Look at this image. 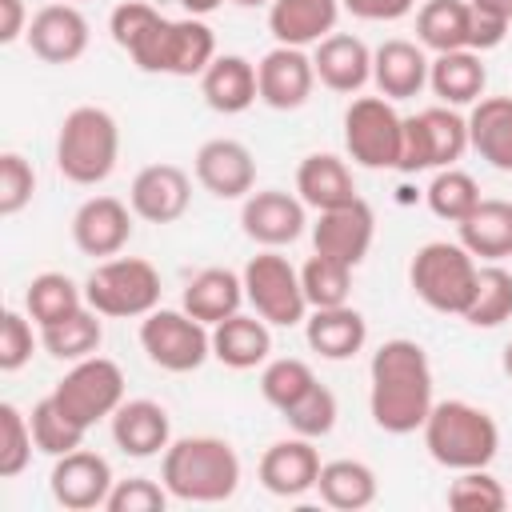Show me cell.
Listing matches in <instances>:
<instances>
[{
    "instance_id": "1",
    "label": "cell",
    "mask_w": 512,
    "mask_h": 512,
    "mask_svg": "<svg viewBox=\"0 0 512 512\" xmlns=\"http://www.w3.org/2000/svg\"><path fill=\"white\" fill-rule=\"evenodd\" d=\"M432 404H436V396H432L428 352L408 336L384 340L372 352V364H368V412H372V424L380 432L408 436V432L424 428Z\"/></svg>"
},
{
    "instance_id": "2",
    "label": "cell",
    "mask_w": 512,
    "mask_h": 512,
    "mask_svg": "<svg viewBox=\"0 0 512 512\" xmlns=\"http://www.w3.org/2000/svg\"><path fill=\"white\" fill-rule=\"evenodd\" d=\"M160 480L172 492V500L224 504L240 488V456L220 436H180L164 448Z\"/></svg>"
},
{
    "instance_id": "3",
    "label": "cell",
    "mask_w": 512,
    "mask_h": 512,
    "mask_svg": "<svg viewBox=\"0 0 512 512\" xmlns=\"http://www.w3.org/2000/svg\"><path fill=\"white\" fill-rule=\"evenodd\" d=\"M424 448L448 472L488 468L500 452V424L468 400H436L424 420Z\"/></svg>"
},
{
    "instance_id": "4",
    "label": "cell",
    "mask_w": 512,
    "mask_h": 512,
    "mask_svg": "<svg viewBox=\"0 0 512 512\" xmlns=\"http://www.w3.org/2000/svg\"><path fill=\"white\" fill-rule=\"evenodd\" d=\"M120 160V124L100 104H80L60 120L56 132V168L64 180L92 188L116 172Z\"/></svg>"
},
{
    "instance_id": "5",
    "label": "cell",
    "mask_w": 512,
    "mask_h": 512,
    "mask_svg": "<svg viewBox=\"0 0 512 512\" xmlns=\"http://www.w3.org/2000/svg\"><path fill=\"white\" fill-rule=\"evenodd\" d=\"M476 276L480 264L460 240H428L416 248L408 264V284L412 292L444 316H464L472 296H476Z\"/></svg>"
},
{
    "instance_id": "6",
    "label": "cell",
    "mask_w": 512,
    "mask_h": 512,
    "mask_svg": "<svg viewBox=\"0 0 512 512\" xmlns=\"http://www.w3.org/2000/svg\"><path fill=\"white\" fill-rule=\"evenodd\" d=\"M160 272L144 256H108L84 280V300L108 320H136L160 308Z\"/></svg>"
},
{
    "instance_id": "7",
    "label": "cell",
    "mask_w": 512,
    "mask_h": 512,
    "mask_svg": "<svg viewBox=\"0 0 512 512\" xmlns=\"http://www.w3.org/2000/svg\"><path fill=\"white\" fill-rule=\"evenodd\" d=\"M468 152V116L448 104H432L416 116H404L400 164L396 172H440Z\"/></svg>"
},
{
    "instance_id": "8",
    "label": "cell",
    "mask_w": 512,
    "mask_h": 512,
    "mask_svg": "<svg viewBox=\"0 0 512 512\" xmlns=\"http://www.w3.org/2000/svg\"><path fill=\"white\" fill-rule=\"evenodd\" d=\"M240 276H244V296H248L252 312L264 316L272 328H292V324L308 320L300 268H292L288 256H280L276 248L256 252Z\"/></svg>"
},
{
    "instance_id": "9",
    "label": "cell",
    "mask_w": 512,
    "mask_h": 512,
    "mask_svg": "<svg viewBox=\"0 0 512 512\" xmlns=\"http://www.w3.org/2000/svg\"><path fill=\"white\" fill-rule=\"evenodd\" d=\"M140 348L164 372H196L212 356V328L184 308H152L140 316Z\"/></svg>"
},
{
    "instance_id": "10",
    "label": "cell",
    "mask_w": 512,
    "mask_h": 512,
    "mask_svg": "<svg viewBox=\"0 0 512 512\" xmlns=\"http://www.w3.org/2000/svg\"><path fill=\"white\" fill-rule=\"evenodd\" d=\"M52 400L80 428H96L100 420H112V412L124 404V372L108 356H84L56 380Z\"/></svg>"
},
{
    "instance_id": "11",
    "label": "cell",
    "mask_w": 512,
    "mask_h": 512,
    "mask_svg": "<svg viewBox=\"0 0 512 512\" xmlns=\"http://www.w3.org/2000/svg\"><path fill=\"white\" fill-rule=\"evenodd\" d=\"M404 116L388 96H356L344 108V148L360 168H396L400 164Z\"/></svg>"
},
{
    "instance_id": "12",
    "label": "cell",
    "mask_w": 512,
    "mask_h": 512,
    "mask_svg": "<svg viewBox=\"0 0 512 512\" xmlns=\"http://www.w3.org/2000/svg\"><path fill=\"white\" fill-rule=\"evenodd\" d=\"M308 204L284 188H260V192H248L244 204H240V228L248 240H256L260 248H284V244H296L304 236V224H308Z\"/></svg>"
},
{
    "instance_id": "13",
    "label": "cell",
    "mask_w": 512,
    "mask_h": 512,
    "mask_svg": "<svg viewBox=\"0 0 512 512\" xmlns=\"http://www.w3.org/2000/svg\"><path fill=\"white\" fill-rule=\"evenodd\" d=\"M192 172H196V184L204 192H212L216 200H244L256 188V156L248 144H240L232 136L204 140L196 148Z\"/></svg>"
},
{
    "instance_id": "14",
    "label": "cell",
    "mask_w": 512,
    "mask_h": 512,
    "mask_svg": "<svg viewBox=\"0 0 512 512\" xmlns=\"http://www.w3.org/2000/svg\"><path fill=\"white\" fill-rule=\"evenodd\" d=\"M372 236H376V212L360 196L340 204V208L320 212L316 224H312V248L328 260L348 264V268L364 264V256L372 248Z\"/></svg>"
},
{
    "instance_id": "15",
    "label": "cell",
    "mask_w": 512,
    "mask_h": 512,
    "mask_svg": "<svg viewBox=\"0 0 512 512\" xmlns=\"http://www.w3.org/2000/svg\"><path fill=\"white\" fill-rule=\"evenodd\" d=\"M112 468L100 452H88V448H76V452H64L56 456L52 472H48V488H52V500L68 512H88V508H104L108 504V492H112Z\"/></svg>"
},
{
    "instance_id": "16",
    "label": "cell",
    "mask_w": 512,
    "mask_h": 512,
    "mask_svg": "<svg viewBox=\"0 0 512 512\" xmlns=\"http://www.w3.org/2000/svg\"><path fill=\"white\" fill-rule=\"evenodd\" d=\"M256 84H260V104H268L276 112H296L308 104V96L316 88V64L304 48L276 44L272 52L260 56Z\"/></svg>"
},
{
    "instance_id": "17",
    "label": "cell",
    "mask_w": 512,
    "mask_h": 512,
    "mask_svg": "<svg viewBox=\"0 0 512 512\" xmlns=\"http://www.w3.org/2000/svg\"><path fill=\"white\" fill-rule=\"evenodd\" d=\"M88 36V16L68 0L44 4L24 32L32 56H40L44 64H76L88 52Z\"/></svg>"
},
{
    "instance_id": "18",
    "label": "cell",
    "mask_w": 512,
    "mask_h": 512,
    "mask_svg": "<svg viewBox=\"0 0 512 512\" xmlns=\"http://www.w3.org/2000/svg\"><path fill=\"white\" fill-rule=\"evenodd\" d=\"M128 204L148 224H176L192 204V176L180 164H148L132 176Z\"/></svg>"
},
{
    "instance_id": "19",
    "label": "cell",
    "mask_w": 512,
    "mask_h": 512,
    "mask_svg": "<svg viewBox=\"0 0 512 512\" xmlns=\"http://www.w3.org/2000/svg\"><path fill=\"white\" fill-rule=\"evenodd\" d=\"M132 216V204L116 196H88L72 216V244L84 256H120L124 244L132 240Z\"/></svg>"
},
{
    "instance_id": "20",
    "label": "cell",
    "mask_w": 512,
    "mask_h": 512,
    "mask_svg": "<svg viewBox=\"0 0 512 512\" xmlns=\"http://www.w3.org/2000/svg\"><path fill=\"white\" fill-rule=\"evenodd\" d=\"M260 484L272 492V496H284V500H296L304 492L316 488V476H320V452L308 436H288V440H276L264 448L260 456Z\"/></svg>"
},
{
    "instance_id": "21",
    "label": "cell",
    "mask_w": 512,
    "mask_h": 512,
    "mask_svg": "<svg viewBox=\"0 0 512 512\" xmlns=\"http://www.w3.org/2000/svg\"><path fill=\"white\" fill-rule=\"evenodd\" d=\"M112 440L124 456H136V460L160 456L172 444L168 408L156 404V400H124L112 412Z\"/></svg>"
},
{
    "instance_id": "22",
    "label": "cell",
    "mask_w": 512,
    "mask_h": 512,
    "mask_svg": "<svg viewBox=\"0 0 512 512\" xmlns=\"http://www.w3.org/2000/svg\"><path fill=\"white\" fill-rule=\"evenodd\" d=\"M212 60H216V32L208 28L204 16L168 20V28L160 36L156 72H164V76H204V68Z\"/></svg>"
},
{
    "instance_id": "23",
    "label": "cell",
    "mask_w": 512,
    "mask_h": 512,
    "mask_svg": "<svg viewBox=\"0 0 512 512\" xmlns=\"http://www.w3.org/2000/svg\"><path fill=\"white\" fill-rule=\"evenodd\" d=\"M312 64H316V80L340 96H352L372 80V48L348 32L324 36L312 52Z\"/></svg>"
},
{
    "instance_id": "24",
    "label": "cell",
    "mask_w": 512,
    "mask_h": 512,
    "mask_svg": "<svg viewBox=\"0 0 512 512\" xmlns=\"http://www.w3.org/2000/svg\"><path fill=\"white\" fill-rule=\"evenodd\" d=\"M340 0H272L268 4V32L276 44L288 48H308L320 44L324 36L336 32L340 20Z\"/></svg>"
},
{
    "instance_id": "25",
    "label": "cell",
    "mask_w": 512,
    "mask_h": 512,
    "mask_svg": "<svg viewBox=\"0 0 512 512\" xmlns=\"http://www.w3.org/2000/svg\"><path fill=\"white\" fill-rule=\"evenodd\" d=\"M200 96L212 112H224V116H240L248 112L256 100H260V84H256V64L248 56H236V52H224L216 56L204 76H200Z\"/></svg>"
},
{
    "instance_id": "26",
    "label": "cell",
    "mask_w": 512,
    "mask_h": 512,
    "mask_svg": "<svg viewBox=\"0 0 512 512\" xmlns=\"http://www.w3.org/2000/svg\"><path fill=\"white\" fill-rule=\"evenodd\" d=\"M428 56L416 40H384L380 48H372V84L380 88V96L388 100H408L420 96V88L428 84Z\"/></svg>"
},
{
    "instance_id": "27",
    "label": "cell",
    "mask_w": 512,
    "mask_h": 512,
    "mask_svg": "<svg viewBox=\"0 0 512 512\" xmlns=\"http://www.w3.org/2000/svg\"><path fill=\"white\" fill-rule=\"evenodd\" d=\"M212 356L224 364V368H236V372H248L256 364H268L272 356V324L264 316H228L220 324H212Z\"/></svg>"
},
{
    "instance_id": "28",
    "label": "cell",
    "mask_w": 512,
    "mask_h": 512,
    "mask_svg": "<svg viewBox=\"0 0 512 512\" xmlns=\"http://www.w3.org/2000/svg\"><path fill=\"white\" fill-rule=\"evenodd\" d=\"M244 276L232 272V268H200L188 284H184V296H180V308L188 316H196L200 324H220L228 316L240 312L244 304Z\"/></svg>"
},
{
    "instance_id": "29",
    "label": "cell",
    "mask_w": 512,
    "mask_h": 512,
    "mask_svg": "<svg viewBox=\"0 0 512 512\" xmlns=\"http://www.w3.org/2000/svg\"><path fill=\"white\" fill-rule=\"evenodd\" d=\"M296 196L316 208V212H328V208H340L348 200H356V180H352V168L336 156V152H308L296 168Z\"/></svg>"
},
{
    "instance_id": "30",
    "label": "cell",
    "mask_w": 512,
    "mask_h": 512,
    "mask_svg": "<svg viewBox=\"0 0 512 512\" xmlns=\"http://www.w3.org/2000/svg\"><path fill=\"white\" fill-rule=\"evenodd\" d=\"M468 148L496 172H512V96H480L472 104Z\"/></svg>"
},
{
    "instance_id": "31",
    "label": "cell",
    "mask_w": 512,
    "mask_h": 512,
    "mask_svg": "<svg viewBox=\"0 0 512 512\" xmlns=\"http://www.w3.org/2000/svg\"><path fill=\"white\" fill-rule=\"evenodd\" d=\"M304 340L324 360H352L368 340V320L352 304L312 308V316L304 320Z\"/></svg>"
},
{
    "instance_id": "32",
    "label": "cell",
    "mask_w": 512,
    "mask_h": 512,
    "mask_svg": "<svg viewBox=\"0 0 512 512\" xmlns=\"http://www.w3.org/2000/svg\"><path fill=\"white\" fill-rule=\"evenodd\" d=\"M488 84V68L480 60V52L460 48V52H440L428 64V88L440 96V104L448 108H468L484 96Z\"/></svg>"
},
{
    "instance_id": "33",
    "label": "cell",
    "mask_w": 512,
    "mask_h": 512,
    "mask_svg": "<svg viewBox=\"0 0 512 512\" xmlns=\"http://www.w3.org/2000/svg\"><path fill=\"white\" fill-rule=\"evenodd\" d=\"M460 244L476 256V260H504L512 256V200H480L460 224Z\"/></svg>"
},
{
    "instance_id": "34",
    "label": "cell",
    "mask_w": 512,
    "mask_h": 512,
    "mask_svg": "<svg viewBox=\"0 0 512 512\" xmlns=\"http://www.w3.org/2000/svg\"><path fill=\"white\" fill-rule=\"evenodd\" d=\"M468 32H472L468 0H424L416 12V44L436 56L468 48Z\"/></svg>"
},
{
    "instance_id": "35",
    "label": "cell",
    "mask_w": 512,
    "mask_h": 512,
    "mask_svg": "<svg viewBox=\"0 0 512 512\" xmlns=\"http://www.w3.org/2000/svg\"><path fill=\"white\" fill-rule=\"evenodd\" d=\"M316 492L336 512H360L376 500L380 484H376V472L364 460H328V464H320Z\"/></svg>"
},
{
    "instance_id": "36",
    "label": "cell",
    "mask_w": 512,
    "mask_h": 512,
    "mask_svg": "<svg viewBox=\"0 0 512 512\" xmlns=\"http://www.w3.org/2000/svg\"><path fill=\"white\" fill-rule=\"evenodd\" d=\"M100 340H104V324H100V312L88 308V304L76 308V312L64 316V320L40 328L44 352L56 356V360H68V364H76V360H84V356H96Z\"/></svg>"
},
{
    "instance_id": "37",
    "label": "cell",
    "mask_w": 512,
    "mask_h": 512,
    "mask_svg": "<svg viewBox=\"0 0 512 512\" xmlns=\"http://www.w3.org/2000/svg\"><path fill=\"white\" fill-rule=\"evenodd\" d=\"M84 304H88V300H84V288H80L72 276H64V272H40V276H32L28 288H24V312L36 320V328L56 324V320L72 316V312L84 308Z\"/></svg>"
},
{
    "instance_id": "38",
    "label": "cell",
    "mask_w": 512,
    "mask_h": 512,
    "mask_svg": "<svg viewBox=\"0 0 512 512\" xmlns=\"http://www.w3.org/2000/svg\"><path fill=\"white\" fill-rule=\"evenodd\" d=\"M464 320L472 328H500L504 320H512V272L496 260L484 264L476 276V296L464 312Z\"/></svg>"
},
{
    "instance_id": "39",
    "label": "cell",
    "mask_w": 512,
    "mask_h": 512,
    "mask_svg": "<svg viewBox=\"0 0 512 512\" xmlns=\"http://www.w3.org/2000/svg\"><path fill=\"white\" fill-rule=\"evenodd\" d=\"M28 420H32V436H36V452H44V456H64V452H76L80 444H84V436H88V428H80L56 400H52V392L44 396V400H36L32 404V412H28Z\"/></svg>"
},
{
    "instance_id": "40",
    "label": "cell",
    "mask_w": 512,
    "mask_h": 512,
    "mask_svg": "<svg viewBox=\"0 0 512 512\" xmlns=\"http://www.w3.org/2000/svg\"><path fill=\"white\" fill-rule=\"evenodd\" d=\"M428 208H432V216H440V220H452V224H460L484 196H480V184H476V176L472 172H464V168H440L436 176H432V184H428Z\"/></svg>"
},
{
    "instance_id": "41",
    "label": "cell",
    "mask_w": 512,
    "mask_h": 512,
    "mask_svg": "<svg viewBox=\"0 0 512 512\" xmlns=\"http://www.w3.org/2000/svg\"><path fill=\"white\" fill-rule=\"evenodd\" d=\"M300 284H304V300L308 308H340L352 296V268L328 256H308L300 268Z\"/></svg>"
},
{
    "instance_id": "42",
    "label": "cell",
    "mask_w": 512,
    "mask_h": 512,
    "mask_svg": "<svg viewBox=\"0 0 512 512\" xmlns=\"http://www.w3.org/2000/svg\"><path fill=\"white\" fill-rule=\"evenodd\" d=\"M316 384V372L308 360H296V356H276L264 364L260 372V396L276 408V412H288L308 388Z\"/></svg>"
},
{
    "instance_id": "43",
    "label": "cell",
    "mask_w": 512,
    "mask_h": 512,
    "mask_svg": "<svg viewBox=\"0 0 512 512\" xmlns=\"http://www.w3.org/2000/svg\"><path fill=\"white\" fill-rule=\"evenodd\" d=\"M448 508H456V512H504L508 492L488 468H468V472H456V480L448 484Z\"/></svg>"
},
{
    "instance_id": "44",
    "label": "cell",
    "mask_w": 512,
    "mask_h": 512,
    "mask_svg": "<svg viewBox=\"0 0 512 512\" xmlns=\"http://www.w3.org/2000/svg\"><path fill=\"white\" fill-rule=\"evenodd\" d=\"M284 420H288V428L296 432V436H308V440H320V436H328L332 428H336V416H340V404H336V392L332 388H324L320 380L288 408V412H280Z\"/></svg>"
},
{
    "instance_id": "45",
    "label": "cell",
    "mask_w": 512,
    "mask_h": 512,
    "mask_svg": "<svg viewBox=\"0 0 512 512\" xmlns=\"http://www.w3.org/2000/svg\"><path fill=\"white\" fill-rule=\"evenodd\" d=\"M32 448H36L32 420L16 404L4 400L0 404V476L4 480H16L32 464Z\"/></svg>"
},
{
    "instance_id": "46",
    "label": "cell",
    "mask_w": 512,
    "mask_h": 512,
    "mask_svg": "<svg viewBox=\"0 0 512 512\" xmlns=\"http://www.w3.org/2000/svg\"><path fill=\"white\" fill-rule=\"evenodd\" d=\"M160 20H164L160 8H152V4H144V0H124V4L112 8V16H108V32H112V40L132 56V52L148 40V32H152Z\"/></svg>"
},
{
    "instance_id": "47",
    "label": "cell",
    "mask_w": 512,
    "mask_h": 512,
    "mask_svg": "<svg viewBox=\"0 0 512 512\" xmlns=\"http://www.w3.org/2000/svg\"><path fill=\"white\" fill-rule=\"evenodd\" d=\"M36 192V168L20 152L0 156V216H16L32 204Z\"/></svg>"
},
{
    "instance_id": "48",
    "label": "cell",
    "mask_w": 512,
    "mask_h": 512,
    "mask_svg": "<svg viewBox=\"0 0 512 512\" xmlns=\"http://www.w3.org/2000/svg\"><path fill=\"white\" fill-rule=\"evenodd\" d=\"M32 316L28 312H16L8 308L0 316V372H20L32 352H36V332H32Z\"/></svg>"
},
{
    "instance_id": "49",
    "label": "cell",
    "mask_w": 512,
    "mask_h": 512,
    "mask_svg": "<svg viewBox=\"0 0 512 512\" xmlns=\"http://www.w3.org/2000/svg\"><path fill=\"white\" fill-rule=\"evenodd\" d=\"M172 500V492L164 488V480H148V476H128V480H116L112 492H108V512H164Z\"/></svg>"
},
{
    "instance_id": "50",
    "label": "cell",
    "mask_w": 512,
    "mask_h": 512,
    "mask_svg": "<svg viewBox=\"0 0 512 512\" xmlns=\"http://www.w3.org/2000/svg\"><path fill=\"white\" fill-rule=\"evenodd\" d=\"M508 24H512V20H500V16H492V12H480V8H472V32H468V48L484 56L488 48L504 44V36H508Z\"/></svg>"
},
{
    "instance_id": "51",
    "label": "cell",
    "mask_w": 512,
    "mask_h": 512,
    "mask_svg": "<svg viewBox=\"0 0 512 512\" xmlns=\"http://www.w3.org/2000/svg\"><path fill=\"white\" fill-rule=\"evenodd\" d=\"M340 4H344V12H352L356 20H380V24L400 20V16H408V12L416 8V0H340Z\"/></svg>"
},
{
    "instance_id": "52",
    "label": "cell",
    "mask_w": 512,
    "mask_h": 512,
    "mask_svg": "<svg viewBox=\"0 0 512 512\" xmlns=\"http://www.w3.org/2000/svg\"><path fill=\"white\" fill-rule=\"evenodd\" d=\"M32 16L24 0H0V44H16L28 32Z\"/></svg>"
},
{
    "instance_id": "53",
    "label": "cell",
    "mask_w": 512,
    "mask_h": 512,
    "mask_svg": "<svg viewBox=\"0 0 512 512\" xmlns=\"http://www.w3.org/2000/svg\"><path fill=\"white\" fill-rule=\"evenodd\" d=\"M468 4L480 8V12H492L500 20H512V0H468Z\"/></svg>"
},
{
    "instance_id": "54",
    "label": "cell",
    "mask_w": 512,
    "mask_h": 512,
    "mask_svg": "<svg viewBox=\"0 0 512 512\" xmlns=\"http://www.w3.org/2000/svg\"><path fill=\"white\" fill-rule=\"evenodd\" d=\"M180 4H184V12H188V16H212L224 0H180Z\"/></svg>"
},
{
    "instance_id": "55",
    "label": "cell",
    "mask_w": 512,
    "mask_h": 512,
    "mask_svg": "<svg viewBox=\"0 0 512 512\" xmlns=\"http://www.w3.org/2000/svg\"><path fill=\"white\" fill-rule=\"evenodd\" d=\"M500 368H504V376L512 380V340L504 344V356H500Z\"/></svg>"
},
{
    "instance_id": "56",
    "label": "cell",
    "mask_w": 512,
    "mask_h": 512,
    "mask_svg": "<svg viewBox=\"0 0 512 512\" xmlns=\"http://www.w3.org/2000/svg\"><path fill=\"white\" fill-rule=\"evenodd\" d=\"M232 4H240V8H264V4H272V0H232Z\"/></svg>"
},
{
    "instance_id": "57",
    "label": "cell",
    "mask_w": 512,
    "mask_h": 512,
    "mask_svg": "<svg viewBox=\"0 0 512 512\" xmlns=\"http://www.w3.org/2000/svg\"><path fill=\"white\" fill-rule=\"evenodd\" d=\"M68 4H80V0H68Z\"/></svg>"
}]
</instances>
